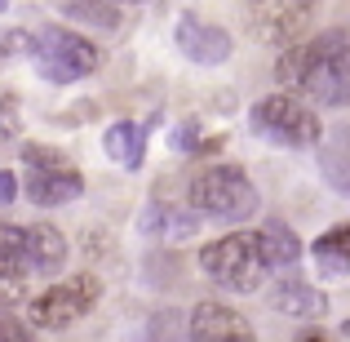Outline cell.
Instances as JSON below:
<instances>
[{
  "label": "cell",
  "instance_id": "13",
  "mask_svg": "<svg viewBox=\"0 0 350 342\" xmlns=\"http://www.w3.org/2000/svg\"><path fill=\"white\" fill-rule=\"evenodd\" d=\"M253 240H257V254H262L266 271H271V267H293L301 258V240L293 236V227H284L280 218H275V223H266Z\"/></svg>",
  "mask_w": 350,
  "mask_h": 342
},
{
  "label": "cell",
  "instance_id": "21",
  "mask_svg": "<svg viewBox=\"0 0 350 342\" xmlns=\"http://www.w3.org/2000/svg\"><path fill=\"white\" fill-rule=\"evenodd\" d=\"M297 342H328V334H306V338H297Z\"/></svg>",
  "mask_w": 350,
  "mask_h": 342
},
{
  "label": "cell",
  "instance_id": "5",
  "mask_svg": "<svg viewBox=\"0 0 350 342\" xmlns=\"http://www.w3.org/2000/svg\"><path fill=\"white\" fill-rule=\"evenodd\" d=\"M248 120H253V129L262 138H271V143H280V147H315L319 143V120H315V112H310L301 98H293V94L262 98Z\"/></svg>",
  "mask_w": 350,
  "mask_h": 342
},
{
  "label": "cell",
  "instance_id": "22",
  "mask_svg": "<svg viewBox=\"0 0 350 342\" xmlns=\"http://www.w3.org/2000/svg\"><path fill=\"white\" fill-rule=\"evenodd\" d=\"M342 334H346V338H350V316H346V325H342Z\"/></svg>",
  "mask_w": 350,
  "mask_h": 342
},
{
  "label": "cell",
  "instance_id": "7",
  "mask_svg": "<svg viewBox=\"0 0 350 342\" xmlns=\"http://www.w3.org/2000/svg\"><path fill=\"white\" fill-rule=\"evenodd\" d=\"M98 293H103V289H98L94 276H71V280L44 289L40 298L31 302V325L36 329H67V325H76L80 316L94 311Z\"/></svg>",
  "mask_w": 350,
  "mask_h": 342
},
{
  "label": "cell",
  "instance_id": "18",
  "mask_svg": "<svg viewBox=\"0 0 350 342\" xmlns=\"http://www.w3.org/2000/svg\"><path fill=\"white\" fill-rule=\"evenodd\" d=\"M67 18L89 23V27H103V32H111V27L120 23V14H116L111 0H71V5H67Z\"/></svg>",
  "mask_w": 350,
  "mask_h": 342
},
{
  "label": "cell",
  "instance_id": "11",
  "mask_svg": "<svg viewBox=\"0 0 350 342\" xmlns=\"http://www.w3.org/2000/svg\"><path fill=\"white\" fill-rule=\"evenodd\" d=\"M23 240H27V276H53L62 262H67V240H62L58 227L49 223H31L23 227Z\"/></svg>",
  "mask_w": 350,
  "mask_h": 342
},
{
  "label": "cell",
  "instance_id": "4",
  "mask_svg": "<svg viewBox=\"0 0 350 342\" xmlns=\"http://www.w3.org/2000/svg\"><path fill=\"white\" fill-rule=\"evenodd\" d=\"M31 58L36 71L53 85H71V80H85L89 71H98V58L103 53L94 49V40L67 32V27H44L31 40Z\"/></svg>",
  "mask_w": 350,
  "mask_h": 342
},
{
  "label": "cell",
  "instance_id": "16",
  "mask_svg": "<svg viewBox=\"0 0 350 342\" xmlns=\"http://www.w3.org/2000/svg\"><path fill=\"white\" fill-rule=\"evenodd\" d=\"M27 276V240L18 223H0V280Z\"/></svg>",
  "mask_w": 350,
  "mask_h": 342
},
{
  "label": "cell",
  "instance_id": "20",
  "mask_svg": "<svg viewBox=\"0 0 350 342\" xmlns=\"http://www.w3.org/2000/svg\"><path fill=\"white\" fill-rule=\"evenodd\" d=\"M14 196H18V178L9 169H0V205H14Z\"/></svg>",
  "mask_w": 350,
  "mask_h": 342
},
{
  "label": "cell",
  "instance_id": "14",
  "mask_svg": "<svg viewBox=\"0 0 350 342\" xmlns=\"http://www.w3.org/2000/svg\"><path fill=\"white\" fill-rule=\"evenodd\" d=\"M107 156H116V164H124V169H137L146 156V134L137 125H129V120H120V125L107 129Z\"/></svg>",
  "mask_w": 350,
  "mask_h": 342
},
{
  "label": "cell",
  "instance_id": "17",
  "mask_svg": "<svg viewBox=\"0 0 350 342\" xmlns=\"http://www.w3.org/2000/svg\"><path fill=\"white\" fill-rule=\"evenodd\" d=\"M315 258L328 271H350V227H333L315 240Z\"/></svg>",
  "mask_w": 350,
  "mask_h": 342
},
{
  "label": "cell",
  "instance_id": "12",
  "mask_svg": "<svg viewBox=\"0 0 350 342\" xmlns=\"http://www.w3.org/2000/svg\"><path fill=\"white\" fill-rule=\"evenodd\" d=\"M266 302H271L275 311H284V316H297V320H319L328 311L324 293L310 289V284H301V280H280Z\"/></svg>",
  "mask_w": 350,
  "mask_h": 342
},
{
  "label": "cell",
  "instance_id": "19",
  "mask_svg": "<svg viewBox=\"0 0 350 342\" xmlns=\"http://www.w3.org/2000/svg\"><path fill=\"white\" fill-rule=\"evenodd\" d=\"M0 342H40L31 334V329L23 325V320H14V316H0Z\"/></svg>",
  "mask_w": 350,
  "mask_h": 342
},
{
  "label": "cell",
  "instance_id": "15",
  "mask_svg": "<svg viewBox=\"0 0 350 342\" xmlns=\"http://www.w3.org/2000/svg\"><path fill=\"white\" fill-rule=\"evenodd\" d=\"M319 164H324V178L333 182L342 196H350V129H337L333 138L319 151Z\"/></svg>",
  "mask_w": 350,
  "mask_h": 342
},
{
  "label": "cell",
  "instance_id": "23",
  "mask_svg": "<svg viewBox=\"0 0 350 342\" xmlns=\"http://www.w3.org/2000/svg\"><path fill=\"white\" fill-rule=\"evenodd\" d=\"M5 9H9V0H0V14H5Z\"/></svg>",
  "mask_w": 350,
  "mask_h": 342
},
{
  "label": "cell",
  "instance_id": "8",
  "mask_svg": "<svg viewBox=\"0 0 350 342\" xmlns=\"http://www.w3.org/2000/svg\"><path fill=\"white\" fill-rule=\"evenodd\" d=\"M315 5L319 0H248V27H253L257 40L275 45V49H288L310 27Z\"/></svg>",
  "mask_w": 350,
  "mask_h": 342
},
{
  "label": "cell",
  "instance_id": "2",
  "mask_svg": "<svg viewBox=\"0 0 350 342\" xmlns=\"http://www.w3.org/2000/svg\"><path fill=\"white\" fill-rule=\"evenodd\" d=\"M187 196H191V205H196V214L222 218V223H244V218H253L257 205H262L253 182H248V173L235 169V164H213V169L196 173Z\"/></svg>",
  "mask_w": 350,
  "mask_h": 342
},
{
  "label": "cell",
  "instance_id": "9",
  "mask_svg": "<svg viewBox=\"0 0 350 342\" xmlns=\"http://www.w3.org/2000/svg\"><path fill=\"white\" fill-rule=\"evenodd\" d=\"M173 40H178V49L187 53L191 62H200V67H222L226 58H231V32L217 23H204L200 14H182L178 27H173Z\"/></svg>",
  "mask_w": 350,
  "mask_h": 342
},
{
  "label": "cell",
  "instance_id": "1",
  "mask_svg": "<svg viewBox=\"0 0 350 342\" xmlns=\"http://www.w3.org/2000/svg\"><path fill=\"white\" fill-rule=\"evenodd\" d=\"M275 80L288 85L293 98H310L315 107H350V32L333 27L306 45L280 49Z\"/></svg>",
  "mask_w": 350,
  "mask_h": 342
},
{
  "label": "cell",
  "instance_id": "10",
  "mask_svg": "<svg viewBox=\"0 0 350 342\" xmlns=\"http://www.w3.org/2000/svg\"><path fill=\"white\" fill-rule=\"evenodd\" d=\"M191 342H257L253 325L222 302H200L191 311Z\"/></svg>",
  "mask_w": 350,
  "mask_h": 342
},
{
  "label": "cell",
  "instance_id": "3",
  "mask_svg": "<svg viewBox=\"0 0 350 342\" xmlns=\"http://www.w3.org/2000/svg\"><path fill=\"white\" fill-rule=\"evenodd\" d=\"M200 267H204V276L213 284H222V289H231V293H253L257 284L266 280V262H262V254H257V240L244 236V231L204 245Z\"/></svg>",
  "mask_w": 350,
  "mask_h": 342
},
{
  "label": "cell",
  "instance_id": "6",
  "mask_svg": "<svg viewBox=\"0 0 350 342\" xmlns=\"http://www.w3.org/2000/svg\"><path fill=\"white\" fill-rule=\"evenodd\" d=\"M23 160H27V196H31V205L53 209V205H67V200H76L85 191V178L58 151H49V147H27Z\"/></svg>",
  "mask_w": 350,
  "mask_h": 342
}]
</instances>
